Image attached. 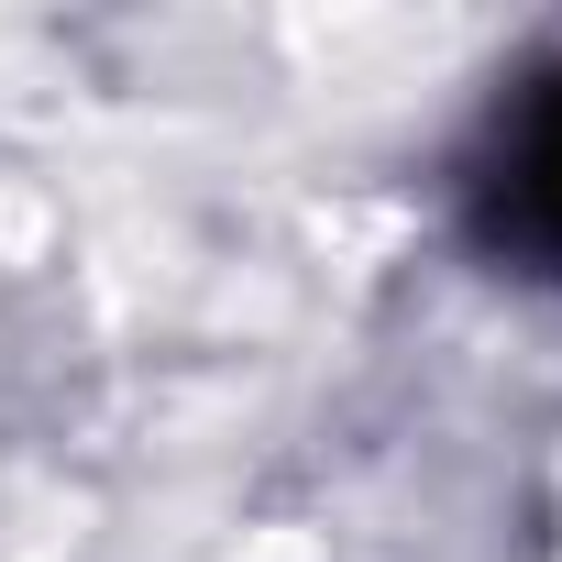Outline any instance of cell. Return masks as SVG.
Segmentation results:
<instances>
[{
    "mask_svg": "<svg viewBox=\"0 0 562 562\" xmlns=\"http://www.w3.org/2000/svg\"><path fill=\"white\" fill-rule=\"evenodd\" d=\"M485 232L529 265H562V67L496 122L485 155Z\"/></svg>",
    "mask_w": 562,
    "mask_h": 562,
    "instance_id": "1",
    "label": "cell"
}]
</instances>
